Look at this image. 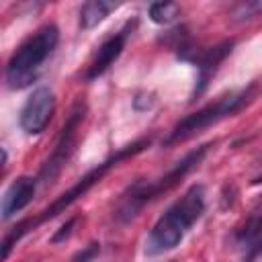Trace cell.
<instances>
[{"mask_svg": "<svg viewBox=\"0 0 262 262\" xmlns=\"http://www.w3.org/2000/svg\"><path fill=\"white\" fill-rule=\"evenodd\" d=\"M149 145V139H137V141H133L131 145H125V147H121L119 151H115L111 158H106L102 164H98L96 168H92L90 172H86L72 188H68L63 194H59L49 207H45L35 219H25V221H20L6 237H4V242H2V258L6 260L8 258V254H10V248L25 235V233H29V231H33L37 225H41V223H45L47 219H53L55 215H59V213H63L70 205H74L80 196H84L96 182H100L102 180V176L111 170V168H115L119 162H123L125 158H131V156H135V154H139V151H143L145 147Z\"/></svg>", "mask_w": 262, "mask_h": 262, "instance_id": "obj_1", "label": "cell"}, {"mask_svg": "<svg viewBox=\"0 0 262 262\" xmlns=\"http://www.w3.org/2000/svg\"><path fill=\"white\" fill-rule=\"evenodd\" d=\"M205 186L192 184L176 203H172L166 213L154 223L145 239V254L160 256L174 250L182 242L186 231L205 213Z\"/></svg>", "mask_w": 262, "mask_h": 262, "instance_id": "obj_2", "label": "cell"}, {"mask_svg": "<svg viewBox=\"0 0 262 262\" xmlns=\"http://www.w3.org/2000/svg\"><path fill=\"white\" fill-rule=\"evenodd\" d=\"M211 145H213V143H203V145L194 147L192 151H188L182 160H178V162H176L164 176H160V178L133 182V184L121 194V199H119V203H117V209H115V219L121 221V223H129L131 219H135L147 203H151V201L158 199L160 194H164V192H168L170 188H174L192 168H196V166L203 162V158L207 156V151H209Z\"/></svg>", "mask_w": 262, "mask_h": 262, "instance_id": "obj_3", "label": "cell"}, {"mask_svg": "<svg viewBox=\"0 0 262 262\" xmlns=\"http://www.w3.org/2000/svg\"><path fill=\"white\" fill-rule=\"evenodd\" d=\"M256 92H258L256 84H248V86H244V88L229 90V92L217 96L213 102H209V104H205L203 108H199V111L186 115L184 119H180V121L172 127V131L166 135V139H164L162 143H164L166 147L176 145V143L186 141V139H190L192 135L201 133L203 129H207V127H211V125H215V123H219V121H223V119H227V117L237 115L242 108H246V106L256 98Z\"/></svg>", "mask_w": 262, "mask_h": 262, "instance_id": "obj_4", "label": "cell"}, {"mask_svg": "<svg viewBox=\"0 0 262 262\" xmlns=\"http://www.w3.org/2000/svg\"><path fill=\"white\" fill-rule=\"evenodd\" d=\"M59 41V29L55 25H43L27 41H23L6 63V84L8 88H25L37 80L41 66L53 53Z\"/></svg>", "mask_w": 262, "mask_h": 262, "instance_id": "obj_5", "label": "cell"}, {"mask_svg": "<svg viewBox=\"0 0 262 262\" xmlns=\"http://www.w3.org/2000/svg\"><path fill=\"white\" fill-rule=\"evenodd\" d=\"M84 117H86V104H84L82 100H78V102L72 106V111H70L66 123H63V127H61V133H59V137H57V143H55L53 151L49 154V158H47L45 164L41 166V172H39V178H37L41 184L53 182V180L57 178V174L61 172V168L66 166V162L70 160V156H72V151H74V145H76L78 127H80V123L84 121Z\"/></svg>", "mask_w": 262, "mask_h": 262, "instance_id": "obj_6", "label": "cell"}, {"mask_svg": "<svg viewBox=\"0 0 262 262\" xmlns=\"http://www.w3.org/2000/svg\"><path fill=\"white\" fill-rule=\"evenodd\" d=\"M55 111V94L47 86H39L31 92L27 102L20 108V129L29 135H39L51 121Z\"/></svg>", "mask_w": 262, "mask_h": 262, "instance_id": "obj_7", "label": "cell"}, {"mask_svg": "<svg viewBox=\"0 0 262 262\" xmlns=\"http://www.w3.org/2000/svg\"><path fill=\"white\" fill-rule=\"evenodd\" d=\"M233 45H235L233 41H221V43H217V45H213L205 51L192 49V55L188 57V61L196 63V84H194V90H192V100L205 92V88L209 86V80L217 72L219 63L231 53Z\"/></svg>", "mask_w": 262, "mask_h": 262, "instance_id": "obj_8", "label": "cell"}, {"mask_svg": "<svg viewBox=\"0 0 262 262\" xmlns=\"http://www.w3.org/2000/svg\"><path fill=\"white\" fill-rule=\"evenodd\" d=\"M131 29H133V25L127 23L121 31H117L115 35H111V37L98 47V51L94 53V57H92V61H90V66H88L86 80H96L98 76H102V74L119 59V55H121L123 49H125V43H127V37H129V33H131Z\"/></svg>", "mask_w": 262, "mask_h": 262, "instance_id": "obj_9", "label": "cell"}, {"mask_svg": "<svg viewBox=\"0 0 262 262\" xmlns=\"http://www.w3.org/2000/svg\"><path fill=\"white\" fill-rule=\"evenodd\" d=\"M39 180L31 178V176H18L16 180L10 182V186L6 188L4 196H2V219L8 221L10 217H14L18 211H23L35 196Z\"/></svg>", "mask_w": 262, "mask_h": 262, "instance_id": "obj_10", "label": "cell"}, {"mask_svg": "<svg viewBox=\"0 0 262 262\" xmlns=\"http://www.w3.org/2000/svg\"><path fill=\"white\" fill-rule=\"evenodd\" d=\"M235 248L250 262L262 254V209L252 213L246 223L235 231Z\"/></svg>", "mask_w": 262, "mask_h": 262, "instance_id": "obj_11", "label": "cell"}, {"mask_svg": "<svg viewBox=\"0 0 262 262\" xmlns=\"http://www.w3.org/2000/svg\"><path fill=\"white\" fill-rule=\"evenodd\" d=\"M117 8H119L117 2H106V0H90V2H84L82 8H80V27L84 31L94 29L98 23H102Z\"/></svg>", "mask_w": 262, "mask_h": 262, "instance_id": "obj_12", "label": "cell"}, {"mask_svg": "<svg viewBox=\"0 0 262 262\" xmlns=\"http://www.w3.org/2000/svg\"><path fill=\"white\" fill-rule=\"evenodd\" d=\"M147 14L156 25H170L180 16V6L170 0H160V2L149 4Z\"/></svg>", "mask_w": 262, "mask_h": 262, "instance_id": "obj_13", "label": "cell"}, {"mask_svg": "<svg viewBox=\"0 0 262 262\" xmlns=\"http://www.w3.org/2000/svg\"><path fill=\"white\" fill-rule=\"evenodd\" d=\"M262 16V0H246V2H237L231 10H229V20L235 25L242 23H250L254 18Z\"/></svg>", "mask_w": 262, "mask_h": 262, "instance_id": "obj_14", "label": "cell"}, {"mask_svg": "<svg viewBox=\"0 0 262 262\" xmlns=\"http://www.w3.org/2000/svg\"><path fill=\"white\" fill-rule=\"evenodd\" d=\"M98 252H100V244H98V242H90V244L84 246L70 262H92V260L98 256Z\"/></svg>", "mask_w": 262, "mask_h": 262, "instance_id": "obj_15", "label": "cell"}, {"mask_svg": "<svg viewBox=\"0 0 262 262\" xmlns=\"http://www.w3.org/2000/svg\"><path fill=\"white\" fill-rule=\"evenodd\" d=\"M76 217H70L55 233H53V237H51V244H59V242H63V239H68L70 235H72V229H74V225H76Z\"/></svg>", "mask_w": 262, "mask_h": 262, "instance_id": "obj_16", "label": "cell"}, {"mask_svg": "<svg viewBox=\"0 0 262 262\" xmlns=\"http://www.w3.org/2000/svg\"><path fill=\"white\" fill-rule=\"evenodd\" d=\"M151 104H154V94L143 92V94H137V96L133 98V106H135L137 111H145V108H149Z\"/></svg>", "mask_w": 262, "mask_h": 262, "instance_id": "obj_17", "label": "cell"}, {"mask_svg": "<svg viewBox=\"0 0 262 262\" xmlns=\"http://www.w3.org/2000/svg\"><path fill=\"white\" fill-rule=\"evenodd\" d=\"M252 184H262V170H260V174H256V176H254Z\"/></svg>", "mask_w": 262, "mask_h": 262, "instance_id": "obj_18", "label": "cell"}]
</instances>
